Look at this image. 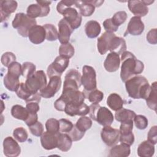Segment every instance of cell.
I'll list each match as a JSON object with an SVG mask.
<instances>
[{
    "label": "cell",
    "instance_id": "26",
    "mask_svg": "<svg viewBox=\"0 0 157 157\" xmlns=\"http://www.w3.org/2000/svg\"><path fill=\"white\" fill-rule=\"evenodd\" d=\"M19 77L20 76L13 73L7 72L3 80L5 87L10 91L15 92L20 83L19 81Z\"/></svg>",
    "mask_w": 157,
    "mask_h": 157
},
{
    "label": "cell",
    "instance_id": "7",
    "mask_svg": "<svg viewBox=\"0 0 157 157\" xmlns=\"http://www.w3.org/2000/svg\"><path fill=\"white\" fill-rule=\"evenodd\" d=\"M81 83L86 91H90L96 89V73L93 67L87 65L83 67Z\"/></svg>",
    "mask_w": 157,
    "mask_h": 157
},
{
    "label": "cell",
    "instance_id": "37",
    "mask_svg": "<svg viewBox=\"0 0 157 157\" xmlns=\"http://www.w3.org/2000/svg\"><path fill=\"white\" fill-rule=\"evenodd\" d=\"M75 53V50L72 44L69 42L63 44L59 48V55L66 57L67 58H72Z\"/></svg>",
    "mask_w": 157,
    "mask_h": 157
},
{
    "label": "cell",
    "instance_id": "52",
    "mask_svg": "<svg viewBox=\"0 0 157 157\" xmlns=\"http://www.w3.org/2000/svg\"><path fill=\"white\" fill-rule=\"evenodd\" d=\"M147 139L150 142H151L152 144L155 145L157 142V126H152L147 135Z\"/></svg>",
    "mask_w": 157,
    "mask_h": 157
},
{
    "label": "cell",
    "instance_id": "10",
    "mask_svg": "<svg viewBox=\"0 0 157 157\" xmlns=\"http://www.w3.org/2000/svg\"><path fill=\"white\" fill-rule=\"evenodd\" d=\"M128 8L131 12L135 16L142 17L145 16L148 13V8L147 6L154 2V1H129Z\"/></svg>",
    "mask_w": 157,
    "mask_h": 157
},
{
    "label": "cell",
    "instance_id": "40",
    "mask_svg": "<svg viewBox=\"0 0 157 157\" xmlns=\"http://www.w3.org/2000/svg\"><path fill=\"white\" fill-rule=\"evenodd\" d=\"M15 93L18 98L23 100H25V101L33 94L26 88L25 83L23 82L20 83L18 87L15 91Z\"/></svg>",
    "mask_w": 157,
    "mask_h": 157
},
{
    "label": "cell",
    "instance_id": "16",
    "mask_svg": "<svg viewBox=\"0 0 157 157\" xmlns=\"http://www.w3.org/2000/svg\"><path fill=\"white\" fill-rule=\"evenodd\" d=\"M74 30V29L64 18H62L59 21L58 39L61 44L69 42L70 37Z\"/></svg>",
    "mask_w": 157,
    "mask_h": 157
},
{
    "label": "cell",
    "instance_id": "28",
    "mask_svg": "<svg viewBox=\"0 0 157 157\" xmlns=\"http://www.w3.org/2000/svg\"><path fill=\"white\" fill-rule=\"evenodd\" d=\"M101 27L100 24L95 20H90L87 21L85 26V31L86 36L93 39L97 37L100 34Z\"/></svg>",
    "mask_w": 157,
    "mask_h": 157
},
{
    "label": "cell",
    "instance_id": "49",
    "mask_svg": "<svg viewBox=\"0 0 157 157\" xmlns=\"http://www.w3.org/2000/svg\"><path fill=\"white\" fill-rule=\"evenodd\" d=\"M85 132L80 131L75 126V125H74L73 128L69 132H68V134L71 137L72 141H78L82 139L85 135Z\"/></svg>",
    "mask_w": 157,
    "mask_h": 157
},
{
    "label": "cell",
    "instance_id": "24",
    "mask_svg": "<svg viewBox=\"0 0 157 157\" xmlns=\"http://www.w3.org/2000/svg\"><path fill=\"white\" fill-rule=\"evenodd\" d=\"M130 146L123 143L113 145L109 151L110 157H127L130 155Z\"/></svg>",
    "mask_w": 157,
    "mask_h": 157
},
{
    "label": "cell",
    "instance_id": "35",
    "mask_svg": "<svg viewBox=\"0 0 157 157\" xmlns=\"http://www.w3.org/2000/svg\"><path fill=\"white\" fill-rule=\"evenodd\" d=\"M92 124L93 122L90 118L85 116H82L77 121L75 125L80 131L85 132L91 127Z\"/></svg>",
    "mask_w": 157,
    "mask_h": 157
},
{
    "label": "cell",
    "instance_id": "14",
    "mask_svg": "<svg viewBox=\"0 0 157 157\" xmlns=\"http://www.w3.org/2000/svg\"><path fill=\"white\" fill-rule=\"evenodd\" d=\"M64 18L72 26L74 29H75L80 26L82 23V15L77 10L73 7H67L64 9L61 13Z\"/></svg>",
    "mask_w": 157,
    "mask_h": 157
},
{
    "label": "cell",
    "instance_id": "5",
    "mask_svg": "<svg viewBox=\"0 0 157 157\" xmlns=\"http://www.w3.org/2000/svg\"><path fill=\"white\" fill-rule=\"evenodd\" d=\"M47 83L46 75L42 70L36 71L33 75L28 77L25 82V86L32 94L42 90L46 86Z\"/></svg>",
    "mask_w": 157,
    "mask_h": 157
},
{
    "label": "cell",
    "instance_id": "29",
    "mask_svg": "<svg viewBox=\"0 0 157 157\" xmlns=\"http://www.w3.org/2000/svg\"><path fill=\"white\" fill-rule=\"evenodd\" d=\"M57 148L64 152L69 151L71 149L72 144V140L69 134L59 132L57 133Z\"/></svg>",
    "mask_w": 157,
    "mask_h": 157
},
{
    "label": "cell",
    "instance_id": "56",
    "mask_svg": "<svg viewBox=\"0 0 157 157\" xmlns=\"http://www.w3.org/2000/svg\"><path fill=\"white\" fill-rule=\"evenodd\" d=\"M38 120V115L37 113H29L28 118L25 121V123L26 124L27 126H30L34 123H36L37 121Z\"/></svg>",
    "mask_w": 157,
    "mask_h": 157
},
{
    "label": "cell",
    "instance_id": "3",
    "mask_svg": "<svg viewBox=\"0 0 157 157\" xmlns=\"http://www.w3.org/2000/svg\"><path fill=\"white\" fill-rule=\"evenodd\" d=\"M85 99V94L79 90H63L60 97L55 101L54 107L58 111L63 112L66 105H79L84 102Z\"/></svg>",
    "mask_w": 157,
    "mask_h": 157
},
{
    "label": "cell",
    "instance_id": "25",
    "mask_svg": "<svg viewBox=\"0 0 157 157\" xmlns=\"http://www.w3.org/2000/svg\"><path fill=\"white\" fill-rule=\"evenodd\" d=\"M126 44L124 39L123 37H118L115 35L111 40L109 51H110V52H115L120 55L126 51Z\"/></svg>",
    "mask_w": 157,
    "mask_h": 157
},
{
    "label": "cell",
    "instance_id": "47",
    "mask_svg": "<svg viewBox=\"0 0 157 157\" xmlns=\"http://www.w3.org/2000/svg\"><path fill=\"white\" fill-rule=\"evenodd\" d=\"M59 132H69L74 127L73 123L69 120L61 118L59 120Z\"/></svg>",
    "mask_w": 157,
    "mask_h": 157
},
{
    "label": "cell",
    "instance_id": "20",
    "mask_svg": "<svg viewBox=\"0 0 157 157\" xmlns=\"http://www.w3.org/2000/svg\"><path fill=\"white\" fill-rule=\"evenodd\" d=\"M115 36L113 33L104 32L97 40V48L101 55H104L108 50L112 38Z\"/></svg>",
    "mask_w": 157,
    "mask_h": 157
},
{
    "label": "cell",
    "instance_id": "12",
    "mask_svg": "<svg viewBox=\"0 0 157 157\" xmlns=\"http://www.w3.org/2000/svg\"><path fill=\"white\" fill-rule=\"evenodd\" d=\"M61 86V79L59 76H53L46 86L39 91L42 97L48 99L53 97L59 90Z\"/></svg>",
    "mask_w": 157,
    "mask_h": 157
},
{
    "label": "cell",
    "instance_id": "9",
    "mask_svg": "<svg viewBox=\"0 0 157 157\" xmlns=\"http://www.w3.org/2000/svg\"><path fill=\"white\" fill-rule=\"evenodd\" d=\"M81 77L80 73L75 69H71L68 71L64 77L63 90H78L82 85Z\"/></svg>",
    "mask_w": 157,
    "mask_h": 157
},
{
    "label": "cell",
    "instance_id": "13",
    "mask_svg": "<svg viewBox=\"0 0 157 157\" xmlns=\"http://www.w3.org/2000/svg\"><path fill=\"white\" fill-rule=\"evenodd\" d=\"M114 117L112 112L105 107L99 106L95 113L93 120L103 126H110L113 123Z\"/></svg>",
    "mask_w": 157,
    "mask_h": 157
},
{
    "label": "cell",
    "instance_id": "42",
    "mask_svg": "<svg viewBox=\"0 0 157 157\" xmlns=\"http://www.w3.org/2000/svg\"><path fill=\"white\" fill-rule=\"evenodd\" d=\"M133 120H128L121 122L120 127V136H126L132 133Z\"/></svg>",
    "mask_w": 157,
    "mask_h": 157
},
{
    "label": "cell",
    "instance_id": "41",
    "mask_svg": "<svg viewBox=\"0 0 157 157\" xmlns=\"http://www.w3.org/2000/svg\"><path fill=\"white\" fill-rule=\"evenodd\" d=\"M21 66V75L26 78L33 75L36 72V67L33 63L31 62H25L23 63Z\"/></svg>",
    "mask_w": 157,
    "mask_h": 157
},
{
    "label": "cell",
    "instance_id": "2",
    "mask_svg": "<svg viewBox=\"0 0 157 157\" xmlns=\"http://www.w3.org/2000/svg\"><path fill=\"white\" fill-rule=\"evenodd\" d=\"M126 90L128 96L133 99H146L151 91L147 78L142 75H135L125 82Z\"/></svg>",
    "mask_w": 157,
    "mask_h": 157
},
{
    "label": "cell",
    "instance_id": "43",
    "mask_svg": "<svg viewBox=\"0 0 157 157\" xmlns=\"http://www.w3.org/2000/svg\"><path fill=\"white\" fill-rule=\"evenodd\" d=\"M104 98V93L97 89L90 91L88 94V99L92 104H98Z\"/></svg>",
    "mask_w": 157,
    "mask_h": 157
},
{
    "label": "cell",
    "instance_id": "38",
    "mask_svg": "<svg viewBox=\"0 0 157 157\" xmlns=\"http://www.w3.org/2000/svg\"><path fill=\"white\" fill-rule=\"evenodd\" d=\"M13 137L19 142L23 143L27 140L28 134L26 130L23 127H18L13 131Z\"/></svg>",
    "mask_w": 157,
    "mask_h": 157
},
{
    "label": "cell",
    "instance_id": "46",
    "mask_svg": "<svg viewBox=\"0 0 157 157\" xmlns=\"http://www.w3.org/2000/svg\"><path fill=\"white\" fill-rule=\"evenodd\" d=\"M1 61L4 66L8 67L12 63L16 61V56L13 53L7 52L2 54Z\"/></svg>",
    "mask_w": 157,
    "mask_h": 157
},
{
    "label": "cell",
    "instance_id": "51",
    "mask_svg": "<svg viewBox=\"0 0 157 157\" xmlns=\"http://www.w3.org/2000/svg\"><path fill=\"white\" fill-rule=\"evenodd\" d=\"M103 26L105 31L109 33L116 32L118 29V27L113 24L111 18H107L103 22Z\"/></svg>",
    "mask_w": 157,
    "mask_h": 157
},
{
    "label": "cell",
    "instance_id": "31",
    "mask_svg": "<svg viewBox=\"0 0 157 157\" xmlns=\"http://www.w3.org/2000/svg\"><path fill=\"white\" fill-rule=\"evenodd\" d=\"M107 105L113 111H117L123 108L124 101L121 96L117 93L110 94L107 99Z\"/></svg>",
    "mask_w": 157,
    "mask_h": 157
},
{
    "label": "cell",
    "instance_id": "53",
    "mask_svg": "<svg viewBox=\"0 0 157 157\" xmlns=\"http://www.w3.org/2000/svg\"><path fill=\"white\" fill-rule=\"evenodd\" d=\"M39 102L36 101H32L26 102V108L28 110L29 113H36L40 109Z\"/></svg>",
    "mask_w": 157,
    "mask_h": 157
},
{
    "label": "cell",
    "instance_id": "34",
    "mask_svg": "<svg viewBox=\"0 0 157 157\" xmlns=\"http://www.w3.org/2000/svg\"><path fill=\"white\" fill-rule=\"evenodd\" d=\"M157 94V83L154 82L151 85V91L147 98L145 99L147 102V105L148 107L153 110L155 112H156L157 109V102H156V96Z\"/></svg>",
    "mask_w": 157,
    "mask_h": 157
},
{
    "label": "cell",
    "instance_id": "27",
    "mask_svg": "<svg viewBox=\"0 0 157 157\" xmlns=\"http://www.w3.org/2000/svg\"><path fill=\"white\" fill-rule=\"evenodd\" d=\"M74 5L79 9L80 15L84 17L91 16L95 10V7L90 2V1H75Z\"/></svg>",
    "mask_w": 157,
    "mask_h": 157
},
{
    "label": "cell",
    "instance_id": "45",
    "mask_svg": "<svg viewBox=\"0 0 157 157\" xmlns=\"http://www.w3.org/2000/svg\"><path fill=\"white\" fill-rule=\"evenodd\" d=\"M133 121H134L136 127L140 130L146 129L148 124L147 118L142 115H136L133 120Z\"/></svg>",
    "mask_w": 157,
    "mask_h": 157
},
{
    "label": "cell",
    "instance_id": "50",
    "mask_svg": "<svg viewBox=\"0 0 157 157\" xmlns=\"http://www.w3.org/2000/svg\"><path fill=\"white\" fill-rule=\"evenodd\" d=\"M75 3V1H71V0H62L59 1L56 6V10L57 12L61 14L62 11L65 9L66 8L72 7Z\"/></svg>",
    "mask_w": 157,
    "mask_h": 157
},
{
    "label": "cell",
    "instance_id": "19",
    "mask_svg": "<svg viewBox=\"0 0 157 157\" xmlns=\"http://www.w3.org/2000/svg\"><path fill=\"white\" fill-rule=\"evenodd\" d=\"M40 143L42 147L47 150H51L57 148V134H53L48 131L44 132L40 136Z\"/></svg>",
    "mask_w": 157,
    "mask_h": 157
},
{
    "label": "cell",
    "instance_id": "30",
    "mask_svg": "<svg viewBox=\"0 0 157 157\" xmlns=\"http://www.w3.org/2000/svg\"><path fill=\"white\" fill-rule=\"evenodd\" d=\"M155 145L148 140L141 142L137 148V155L140 157H151L155 153Z\"/></svg>",
    "mask_w": 157,
    "mask_h": 157
},
{
    "label": "cell",
    "instance_id": "21",
    "mask_svg": "<svg viewBox=\"0 0 157 157\" xmlns=\"http://www.w3.org/2000/svg\"><path fill=\"white\" fill-rule=\"evenodd\" d=\"M120 62L119 55L115 52H110L106 56L104 62V67L107 72H114L119 69Z\"/></svg>",
    "mask_w": 157,
    "mask_h": 157
},
{
    "label": "cell",
    "instance_id": "54",
    "mask_svg": "<svg viewBox=\"0 0 157 157\" xmlns=\"http://www.w3.org/2000/svg\"><path fill=\"white\" fill-rule=\"evenodd\" d=\"M119 141L121 143L128 145L129 146L132 145L134 142V136L133 133H131L126 136H120Z\"/></svg>",
    "mask_w": 157,
    "mask_h": 157
},
{
    "label": "cell",
    "instance_id": "8",
    "mask_svg": "<svg viewBox=\"0 0 157 157\" xmlns=\"http://www.w3.org/2000/svg\"><path fill=\"white\" fill-rule=\"evenodd\" d=\"M69 59L63 56H58L47 68V75L49 78L53 76H59L68 67Z\"/></svg>",
    "mask_w": 157,
    "mask_h": 157
},
{
    "label": "cell",
    "instance_id": "48",
    "mask_svg": "<svg viewBox=\"0 0 157 157\" xmlns=\"http://www.w3.org/2000/svg\"><path fill=\"white\" fill-rule=\"evenodd\" d=\"M31 134L37 137H40L44 133V126L40 121H37L34 124L29 126Z\"/></svg>",
    "mask_w": 157,
    "mask_h": 157
},
{
    "label": "cell",
    "instance_id": "6",
    "mask_svg": "<svg viewBox=\"0 0 157 157\" xmlns=\"http://www.w3.org/2000/svg\"><path fill=\"white\" fill-rule=\"evenodd\" d=\"M37 4L29 5L26 10V14L31 18L47 16L50 10V1H37Z\"/></svg>",
    "mask_w": 157,
    "mask_h": 157
},
{
    "label": "cell",
    "instance_id": "55",
    "mask_svg": "<svg viewBox=\"0 0 157 157\" xmlns=\"http://www.w3.org/2000/svg\"><path fill=\"white\" fill-rule=\"evenodd\" d=\"M147 40L153 45H155L157 43L156 40V28H153L150 29L147 34L146 36Z\"/></svg>",
    "mask_w": 157,
    "mask_h": 157
},
{
    "label": "cell",
    "instance_id": "11",
    "mask_svg": "<svg viewBox=\"0 0 157 157\" xmlns=\"http://www.w3.org/2000/svg\"><path fill=\"white\" fill-rule=\"evenodd\" d=\"M101 137L105 145L109 147H112L119 141V129L113 128L110 126H104L101 132Z\"/></svg>",
    "mask_w": 157,
    "mask_h": 157
},
{
    "label": "cell",
    "instance_id": "15",
    "mask_svg": "<svg viewBox=\"0 0 157 157\" xmlns=\"http://www.w3.org/2000/svg\"><path fill=\"white\" fill-rule=\"evenodd\" d=\"M3 152L7 157H17L21 153V148L13 137L8 136L3 140Z\"/></svg>",
    "mask_w": 157,
    "mask_h": 157
},
{
    "label": "cell",
    "instance_id": "18",
    "mask_svg": "<svg viewBox=\"0 0 157 157\" xmlns=\"http://www.w3.org/2000/svg\"><path fill=\"white\" fill-rule=\"evenodd\" d=\"M29 40L34 44L42 43L46 39V33L43 26L35 25L33 26L28 33Z\"/></svg>",
    "mask_w": 157,
    "mask_h": 157
},
{
    "label": "cell",
    "instance_id": "17",
    "mask_svg": "<svg viewBox=\"0 0 157 157\" xmlns=\"http://www.w3.org/2000/svg\"><path fill=\"white\" fill-rule=\"evenodd\" d=\"M18 6L16 1L2 0L0 1L1 22H3L8 19L11 13H13Z\"/></svg>",
    "mask_w": 157,
    "mask_h": 157
},
{
    "label": "cell",
    "instance_id": "22",
    "mask_svg": "<svg viewBox=\"0 0 157 157\" xmlns=\"http://www.w3.org/2000/svg\"><path fill=\"white\" fill-rule=\"evenodd\" d=\"M144 28V24L141 18L139 17L134 16L131 18L128 23L127 32L132 36H139L143 33Z\"/></svg>",
    "mask_w": 157,
    "mask_h": 157
},
{
    "label": "cell",
    "instance_id": "44",
    "mask_svg": "<svg viewBox=\"0 0 157 157\" xmlns=\"http://www.w3.org/2000/svg\"><path fill=\"white\" fill-rule=\"evenodd\" d=\"M127 17V13L125 11H118L113 15L111 20L113 24L118 27L125 22Z\"/></svg>",
    "mask_w": 157,
    "mask_h": 157
},
{
    "label": "cell",
    "instance_id": "39",
    "mask_svg": "<svg viewBox=\"0 0 157 157\" xmlns=\"http://www.w3.org/2000/svg\"><path fill=\"white\" fill-rule=\"evenodd\" d=\"M45 128L47 131L57 134L59 132V122L55 118H49L45 123Z\"/></svg>",
    "mask_w": 157,
    "mask_h": 157
},
{
    "label": "cell",
    "instance_id": "32",
    "mask_svg": "<svg viewBox=\"0 0 157 157\" xmlns=\"http://www.w3.org/2000/svg\"><path fill=\"white\" fill-rule=\"evenodd\" d=\"M136 115V114L134 111L123 107L116 111L115 113V118L117 121L119 122H123L128 120H133Z\"/></svg>",
    "mask_w": 157,
    "mask_h": 157
},
{
    "label": "cell",
    "instance_id": "23",
    "mask_svg": "<svg viewBox=\"0 0 157 157\" xmlns=\"http://www.w3.org/2000/svg\"><path fill=\"white\" fill-rule=\"evenodd\" d=\"M64 112L71 117L75 115L85 116L89 113L90 107L84 102L79 105H72L67 104L64 109Z\"/></svg>",
    "mask_w": 157,
    "mask_h": 157
},
{
    "label": "cell",
    "instance_id": "4",
    "mask_svg": "<svg viewBox=\"0 0 157 157\" xmlns=\"http://www.w3.org/2000/svg\"><path fill=\"white\" fill-rule=\"evenodd\" d=\"M36 25L37 21L35 19L22 12L17 13L12 22V27L17 29L18 33L24 37L28 36L30 29Z\"/></svg>",
    "mask_w": 157,
    "mask_h": 157
},
{
    "label": "cell",
    "instance_id": "1",
    "mask_svg": "<svg viewBox=\"0 0 157 157\" xmlns=\"http://www.w3.org/2000/svg\"><path fill=\"white\" fill-rule=\"evenodd\" d=\"M120 60L121 61L120 77L123 82L141 74L144 71V63L137 59L134 54L130 52H124L121 54Z\"/></svg>",
    "mask_w": 157,
    "mask_h": 157
},
{
    "label": "cell",
    "instance_id": "36",
    "mask_svg": "<svg viewBox=\"0 0 157 157\" xmlns=\"http://www.w3.org/2000/svg\"><path fill=\"white\" fill-rule=\"evenodd\" d=\"M45 30L46 39L48 41H55L58 39V32L56 27L52 24H45L43 25Z\"/></svg>",
    "mask_w": 157,
    "mask_h": 157
},
{
    "label": "cell",
    "instance_id": "33",
    "mask_svg": "<svg viewBox=\"0 0 157 157\" xmlns=\"http://www.w3.org/2000/svg\"><path fill=\"white\" fill-rule=\"evenodd\" d=\"M11 115L15 118L25 121L28 118L29 113L26 107L16 104L13 105L11 109Z\"/></svg>",
    "mask_w": 157,
    "mask_h": 157
}]
</instances>
